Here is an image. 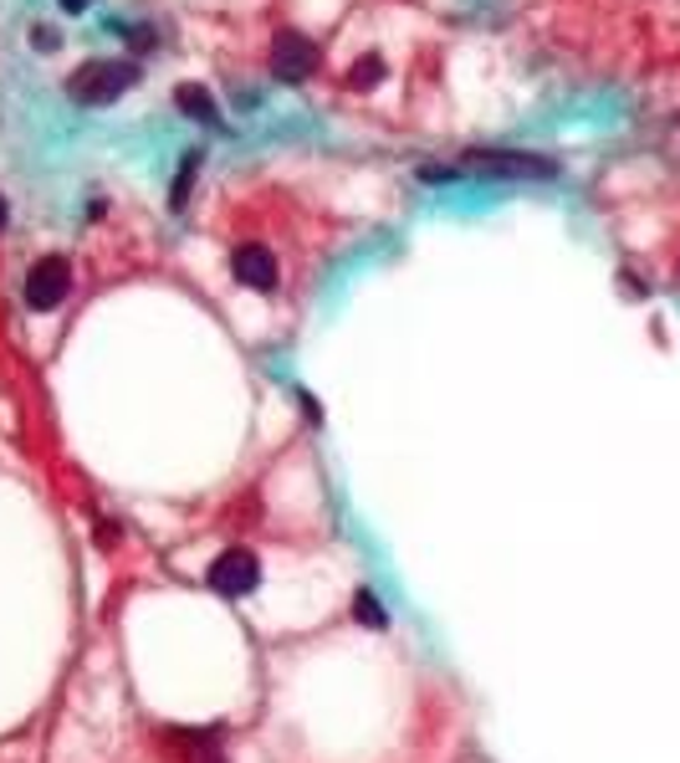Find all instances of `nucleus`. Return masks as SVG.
<instances>
[{
	"mask_svg": "<svg viewBox=\"0 0 680 763\" xmlns=\"http://www.w3.org/2000/svg\"><path fill=\"white\" fill-rule=\"evenodd\" d=\"M134 78H138L134 62H87V68L68 82V93L78 98V103H113L123 88H134Z\"/></svg>",
	"mask_w": 680,
	"mask_h": 763,
	"instance_id": "nucleus-1",
	"label": "nucleus"
},
{
	"mask_svg": "<svg viewBox=\"0 0 680 763\" xmlns=\"http://www.w3.org/2000/svg\"><path fill=\"white\" fill-rule=\"evenodd\" d=\"M466 164L481 174H512V180H553L558 174L553 160H537V154H522V149H471Z\"/></svg>",
	"mask_w": 680,
	"mask_h": 763,
	"instance_id": "nucleus-2",
	"label": "nucleus"
},
{
	"mask_svg": "<svg viewBox=\"0 0 680 763\" xmlns=\"http://www.w3.org/2000/svg\"><path fill=\"white\" fill-rule=\"evenodd\" d=\"M256 579H261V563H256L251 549H226L220 559L210 563V590L226 594V600H240V594L256 590Z\"/></svg>",
	"mask_w": 680,
	"mask_h": 763,
	"instance_id": "nucleus-3",
	"label": "nucleus"
},
{
	"mask_svg": "<svg viewBox=\"0 0 680 763\" xmlns=\"http://www.w3.org/2000/svg\"><path fill=\"white\" fill-rule=\"evenodd\" d=\"M68 287H72L68 262H62V256H41L37 267H31V277H27V303L37 313H47V308H56V303L68 297Z\"/></svg>",
	"mask_w": 680,
	"mask_h": 763,
	"instance_id": "nucleus-4",
	"label": "nucleus"
},
{
	"mask_svg": "<svg viewBox=\"0 0 680 763\" xmlns=\"http://www.w3.org/2000/svg\"><path fill=\"white\" fill-rule=\"evenodd\" d=\"M312 68H318V47H312L302 31H281L277 47H271V72H277L281 82H302Z\"/></svg>",
	"mask_w": 680,
	"mask_h": 763,
	"instance_id": "nucleus-5",
	"label": "nucleus"
},
{
	"mask_svg": "<svg viewBox=\"0 0 680 763\" xmlns=\"http://www.w3.org/2000/svg\"><path fill=\"white\" fill-rule=\"evenodd\" d=\"M230 272H236L240 287H256V293H271L277 287V256L256 242H240L230 252Z\"/></svg>",
	"mask_w": 680,
	"mask_h": 763,
	"instance_id": "nucleus-6",
	"label": "nucleus"
},
{
	"mask_svg": "<svg viewBox=\"0 0 680 763\" xmlns=\"http://www.w3.org/2000/svg\"><path fill=\"white\" fill-rule=\"evenodd\" d=\"M174 103L185 108L189 119H205V123H215V129H220V113H215V98L205 93V88H195V82H185V88L174 93Z\"/></svg>",
	"mask_w": 680,
	"mask_h": 763,
	"instance_id": "nucleus-7",
	"label": "nucleus"
},
{
	"mask_svg": "<svg viewBox=\"0 0 680 763\" xmlns=\"http://www.w3.org/2000/svg\"><path fill=\"white\" fill-rule=\"evenodd\" d=\"M353 620H359V625H369V630H384L389 616H384V604H379V594H369V590L353 594Z\"/></svg>",
	"mask_w": 680,
	"mask_h": 763,
	"instance_id": "nucleus-8",
	"label": "nucleus"
},
{
	"mask_svg": "<svg viewBox=\"0 0 680 763\" xmlns=\"http://www.w3.org/2000/svg\"><path fill=\"white\" fill-rule=\"evenodd\" d=\"M195 170H200V149H189L185 164H179V180H174V195H169L174 211H179V205L189 201V180H195Z\"/></svg>",
	"mask_w": 680,
	"mask_h": 763,
	"instance_id": "nucleus-9",
	"label": "nucleus"
},
{
	"mask_svg": "<svg viewBox=\"0 0 680 763\" xmlns=\"http://www.w3.org/2000/svg\"><path fill=\"white\" fill-rule=\"evenodd\" d=\"M379 78H384V62H379V57H369V62L353 68V88H374Z\"/></svg>",
	"mask_w": 680,
	"mask_h": 763,
	"instance_id": "nucleus-10",
	"label": "nucleus"
},
{
	"mask_svg": "<svg viewBox=\"0 0 680 763\" xmlns=\"http://www.w3.org/2000/svg\"><path fill=\"white\" fill-rule=\"evenodd\" d=\"M31 41H37L41 52H52V47H56V37H52V31H31Z\"/></svg>",
	"mask_w": 680,
	"mask_h": 763,
	"instance_id": "nucleus-11",
	"label": "nucleus"
},
{
	"mask_svg": "<svg viewBox=\"0 0 680 763\" xmlns=\"http://www.w3.org/2000/svg\"><path fill=\"white\" fill-rule=\"evenodd\" d=\"M195 763H226L220 753H195Z\"/></svg>",
	"mask_w": 680,
	"mask_h": 763,
	"instance_id": "nucleus-12",
	"label": "nucleus"
},
{
	"mask_svg": "<svg viewBox=\"0 0 680 763\" xmlns=\"http://www.w3.org/2000/svg\"><path fill=\"white\" fill-rule=\"evenodd\" d=\"M62 6H68V11H82V6H87V0H62Z\"/></svg>",
	"mask_w": 680,
	"mask_h": 763,
	"instance_id": "nucleus-13",
	"label": "nucleus"
},
{
	"mask_svg": "<svg viewBox=\"0 0 680 763\" xmlns=\"http://www.w3.org/2000/svg\"><path fill=\"white\" fill-rule=\"evenodd\" d=\"M0 226H6V201H0Z\"/></svg>",
	"mask_w": 680,
	"mask_h": 763,
	"instance_id": "nucleus-14",
	"label": "nucleus"
}]
</instances>
